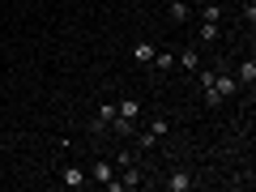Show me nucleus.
<instances>
[{
	"instance_id": "1",
	"label": "nucleus",
	"mask_w": 256,
	"mask_h": 192,
	"mask_svg": "<svg viewBox=\"0 0 256 192\" xmlns=\"http://www.w3.org/2000/svg\"><path fill=\"white\" fill-rule=\"evenodd\" d=\"M90 175H94V184H102L107 192H120V180L111 175V162H107V158H98V162L90 166Z\"/></svg>"
},
{
	"instance_id": "2",
	"label": "nucleus",
	"mask_w": 256,
	"mask_h": 192,
	"mask_svg": "<svg viewBox=\"0 0 256 192\" xmlns=\"http://www.w3.org/2000/svg\"><path fill=\"white\" fill-rule=\"evenodd\" d=\"M60 184H64V188H86L90 180H86L82 166H64V171H60Z\"/></svg>"
},
{
	"instance_id": "3",
	"label": "nucleus",
	"mask_w": 256,
	"mask_h": 192,
	"mask_svg": "<svg viewBox=\"0 0 256 192\" xmlns=\"http://www.w3.org/2000/svg\"><path fill=\"white\" fill-rule=\"evenodd\" d=\"M214 90H218V98H222V102H226V98H230V94H235V90H239V82H235V77H222V73H214Z\"/></svg>"
},
{
	"instance_id": "4",
	"label": "nucleus",
	"mask_w": 256,
	"mask_h": 192,
	"mask_svg": "<svg viewBox=\"0 0 256 192\" xmlns=\"http://www.w3.org/2000/svg\"><path fill=\"white\" fill-rule=\"evenodd\" d=\"M180 68H188V73H201V52H196V47H184V52H180Z\"/></svg>"
},
{
	"instance_id": "5",
	"label": "nucleus",
	"mask_w": 256,
	"mask_h": 192,
	"mask_svg": "<svg viewBox=\"0 0 256 192\" xmlns=\"http://www.w3.org/2000/svg\"><path fill=\"white\" fill-rule=\"evenodd\" d=\"M166 18H171V22H180V26H184V22L192 18V4H188V0H171V9H166Z\"/></svg>"
},
{
	"instance_id": "6",
	"label": "nucleus",
	"mask_w": 256,
	"mask_h": 192,
	"mask_svg": "<svg viewBox=\"0 0 256 192\" xmlns=\"http://www.w3.org/2000/svg\"><path fill=\"white\" fill-rule=\"evenodd\" d=\"M116 116H124V120H141V102H137V98H120V102H116Z\"/></svg>"
},
{
	"instance_id": "7",
	"label": "nucleus",
	"mask_w": 256,
	"mask_h": 192,
	"mask_svg": "<svg viewBox=\"0 0 256 192\" xmlns=\"http://www.w3.org/2000/svg\"><path fill=\"white\" fill-rule=\"evenodd\" d=\"M192 188V175L188 171H175L171 180H166V192H188Z\"/></svg>"
},
{
	"instance_id": "8",
	"label": "nucleus",
	"mask_w": 256,
	"mask_h": 192,
	"mask_svg": "<svg viewBox=\"0 0 256 192\" xmlns=\"http://www.w3.org/2000/svg\"><path fill=\"white\" fill-rule=\"evenodd\" d=\"M235 82H239V86H252V82H256V60H252V56L239 64V77H235Z\"/></svg>"
},
{
	"instance_id": "9",
	"label": "nucleus",
	"mask_w": 256,
	"mask_h": 192,
	"mask_svg": "<svg viewBox=\"0 0 256 192\" xmlns=\"http://www.w3.org/2000/svg\"><path fill=\"white\" fill-rule=\"evenodd\" d=\"M111 120H116V102H102V107H98V116H94V128H107Z\"/></svg>"
},
{
	"instance_id": "10",
	"label": "nucleus",
	"mask_w": 256,
	"mask_h": 192,
	"mask_svg": "<svg viewBox=\"0 0 256 192\" xmlns=\"http://www.w3.org/2000/svg\"><path fill=\"white\" fill-rule=\"evenodd\" d=\"M132 60L137 64H154V43H137L132 47Z\"/></svg>"
},
{
	"instance_id": "11",
	"label": "nucleus",
	"mask_w": 256,
	"mask_h": 192,
	"mask_svg": "<svg viewBox=\"0 0 256 192\" xmlns=\"http://www.w3.org/2000/svg\"><path fill=\"white\" fill-rule=\"evenodd\" d=\"M120 188H141V171H137L132 162H128V171L120 175Z\"/></svg>"
},
{
	"instance_id": "12",
	"label": "nucleus",
	"mask_w": 256,
	"mask_h": 192,
	"mask_svg": "<svg viewBox=\"0 0 256 192\" xmlns=\"http://www.w3.org/2000/svg\"><path fill=\"white\" fill-rule=\"evenodd\" d=\"M196 38H201V43H214V38H218V22H201Z\"/></svg>"
},
{
	"instance_id": "13",
	"label": "nucleus",
	"mask_w": 256,
	"mask_h": 192,
	"mask_svg": "<svg viewBox=\"0 0 256 192\" xmlns=\"http://www.w3.org/2000/svg\"><path fill=\"white\" fill-rule=\"evenodd\" d=\"M171 64H175V52H154V68L158 73H166Z\"/></svg>"
},
{
	"instance_id": "14",
	"label": "nucleus",
	"mask_w": 256,
	"mask_h": 192,
	"mask_svg": "<svg viewBox=\"0 0 256 192\" xmlns=\"http://www.w3.org/2000/svg\"><path fill=\"white\" fill-rule=\"evenodd\" d=\"M218 18H222L218 4H205V9H201V22H218Z\"/></svg>"
},
{
	"instance_id": "15",
	"label": "nucleus",
	"mask_w": 256,
	"mask_h": 192,
	"mask_svg": "<svg viewBox=\"0 0 256 192\" xmlns=\"http://www.w3.org/2000/svg\"><path fill=\"white\" fill-rule=\"evenodd\" d=\"M150 132H154V137H166V132H171V124H166V120H154V124H150Z\"/></svg>"
},
{
	"instance_id": "16",
	"label": "nucleus",
	"mask_w": 256,
	"mask_h": 192,
	"mask_svg": "<svg viewBox=\"0 0 256 192\" xmlns=\"http://www.w3.org/2000/svg\"><path fill=\"white\" fill-rule=\"evenodd\" d=\"M235 4H248V0H235Z\"/></svg>"
}]
</instances>
